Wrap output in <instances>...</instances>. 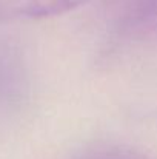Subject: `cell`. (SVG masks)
I'll return each instance as SVG.
<instances>
[{
  "label": "cell",
  "mask_w": 157,
  "mask_h": 159,
  "mask_svg": "<svg viewBox=\"0 0 157 159\" xmlns=\"http://www.w3.org/2000/svg\"><path fill=\"white\" fill-rule=\"evenodd\" d=\"M85 2L86 0H0V22L59 16Z\"/></svg>",
  "instance_id": "obj_1"
},
{
  "label": "cell",
  "mask_w": 157,
  "mask_h": 159,
  "mask_svg": "<svg viewBox=\"0 0 157 159\" xmlns=\"http://www.w3.org/2000/svg\"><path fill=\"white\" fill-rule=\"evenodd\" d=\"M89 159H123L120 155H96Z\"/></svg>",
  "instance_id": "obj_2"
}]
</instances>
